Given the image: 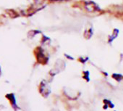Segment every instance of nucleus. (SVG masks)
<instances>
[{"instance_id": "1", "label": "nucleus", "mask_w": 123, "mask_h": 111, "mask_svg": "<svg viewBox=\"0 0 123 111\" xmlns=\"http://www.w3.org/2000/svg\"><path fill=\"white\" fill-rule=\"evenodd\" d=\"M49 92H50L49 88L47 87L46 84H42L41 86V93L43 96H48V94H49Z\"/></svg>"}]
</instances>
